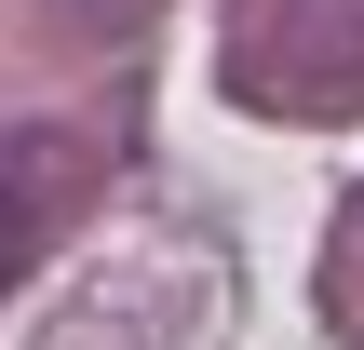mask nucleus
I'll list each match as a JSON object with an SVG mask.
<instances>
[{
  "label": "nucleus",
  "instance_id": "1",
  "mask_svg": "<svg viewBox=\"0 0 364 350\" xmlns=\"http://www.w3.org/2000/svg\"><path fill=\"white\" fill-rule=\"evenodd\" d=\"M27 189H54V148L41 135H0V283H14V256L41 243V202Z\"/></svg>",
  "mask_w": 364,
  "mask_h": 350
}]
</instances>
